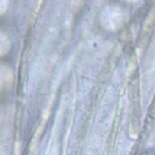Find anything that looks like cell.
Returning <instances> with one entry per match:
<instances>
[{
  "instance_id": "cell-1",
  "label": "cell",
  "mask_w": 155,
  "mask_h": 155,
  "mask_svg": "<svg viewBox=\"0 0 155 155\" xmlns=\"http://www.w3.org/2000/svg\"><path fill=\"white\" fill-rule=\"evenodd\" d=\"M8 44H7L5 37L0 35V55L6 53V50H8Z\"/></svg>"
},
{
  "instance_id": "cell-2",
  "label": "cell",
  "mask_w": 155,
  "mask_h": 155,
  "mask_svg": "<svg viewBox=\"0 0 155 155\" xmlns=\"http://www.w3.org/2000/svg\"><path fill=\"white\" fill-rule=\"evenodd\" d=\"M140 155H155V151H150L141 154Z\"/></svg>"
}]
</instances>
